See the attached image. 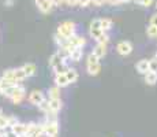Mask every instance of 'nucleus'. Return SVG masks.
I'll return each instance as SVG.
<instances>
[{
	"instance_id": "0eeeda50",
	"label": "nucleus",
	"mask_w": 157,
	"mask_h": 137,
	"mask_svg": "<svg viewBox=\"0 0 157 137\" xmlns=\"http://www.w3.org/2000/svg\"><path fill=\"white\" fill-rule=\"evenodd\" d=\"M44 100H45L44 99V93L40 92V91H33V92L30 93V96H29V102L33 103V104H36V106H38L40 103H43Z\"/></svg>"
},
{
	"instance_id": "a18cd8bd",
	"label": "nucleus",
	"mask_w": 157,
	"mask_h": 137,
	"mask_svg": "<svg viewBox=\"0 0 157 137\" xmlns=\"http://www.w3.org/2000/svg\"><path fill=\"white\" fill-rule=\"evenodd\" d=\"M6 3L7 4H13V0H6Z\"/></svg>"
},
{
	"instance_id": "2f4dec72",
	"label": "nucleus",
	"mask_w": 157,
	"mask_h": 137,
	"mask_svg": "<svg viewBox=\"0 0 157 137\" xmlns=\"http://www.w3.org/2000/svg\"><path fill=\"white\" fill-rule=\"evenodd\" d=\"M92 29H101V19H93L90 23Z\"/></svg>"
},
{
	"instance_id": "c756f323",
	"label": "nucleus",
	"mask_w": 157,
	"mask_h": 137,
	"mask_svg": "<svg viewBox=\"0 0 157 137\" xmlns=\"http://www.w3.org/2000/svg\"><path fill=\"white\" fill-rule=\"evenodd\" d=\"M53 69H55L56 74H57V73H66V71H67V70H68L67 67H66L64 62H62V63H60V65H57L56 67H53Z\"/></svg>"
},
{
	"instance_id": "dca6fc26",
	"label": "nucleus",
	"mask_w": 157,
	"mask_h": 137,
	"mask_svg": "<svg viewBox=\"0 0 157 137\" xmlns=\"http://www.w3.org/2000/svg\"><path fill=\"white\" fill-rule=\"evenodd\" d=\"M25 78H28V75H26L25 70H23L22 67L21 69H14V80L15 81H23Z\"/></svg>"
},
{
	"instance_id": "f3484780",
	"label": "nucleus",
	"mask_w": 157,
	"mask_h": 137,
	"mask_svg": "<svg viewBox=\"0 0 157 137\" xmlns=\"http://www.w3.org/2000/svg\"><path fill=\"white\" fill-rule=\"evenodd\" d=\"M145 81L149 85H155L157 82V73L156 71H147L145 74Z\"/></svg>"
},
{
	"instance_id": "b1692460",
	"label": "nucleus",
	"mask_w": 157,
	"mask_h": 137,
	"mask_svg": "<svg viewBox=\"0 0 157 137\" xmlns=\"http://www.w3.org/2000/svg\"><path fill=\"white\" fill-rule=\"evenodd\" d=\"M66 75H67V78H68V81H70V84L71 82H75L78 80V73L75 71L74 69H68L67 71H66Z\"/></svg>"
},
{
	"instance_id": "a878e982",
	"label": "nucleus",
	"mask_w": 157,
	"mask_h": 137,
	"mask_svg": "<svg viewBox=\"0 0 157 137\" xmlns=\"http://www.w3.org/2000/svg\"><path fill=\"white\" fill-rule=\"evenodd\" d=\"M104 33L105 32L102 29H92V27H90V36H92L94 40H97V38L100 37V36L104 34Z\"/></svg>"
},
{
	"instance_id": "e433bc0d",
	"label": "nucleus",
	"mask_w": 157,
	"mask_h": 137,
	"mask_svg": "<svg viewBox=\"0 0 157 137\" xmlns=\"http://www.w3.org/2000/svg\"><path fill=\"white\" fill-rule=\"evenodd\" d=\"M78 6L79 7H87V6H90V0H78Z\"/></svg>"
},
{
	"instance_id": "412c9836",
	"label": "nucleus",
	"mask_w": 157,
	"mask_h": 137,
	"mask_svg": "<svg viewBox=\"0 0 157 137\" xmlns=\"http://www.w3.org/2000/svg\"><path fill=\"white\" fill-rule=\"evenodd\" d=\"M62 62H64V59H62V58L59 56V54H53L52 56H51V59H49V65L52 66V67H56L57 65H60Z\"/></svg>"
},
{
	"instance_id": "393cba45",
	"label": "nucleus",
	"mask_w": 157,
	"mask_h": 137,
	"mask_svg": "<svg viewBox=\"0 0 157 137\" xmlns=\"http://www.w3.org/2000/svg\"><path fill=\"white\" fill-rule=\"evenodd\" d=\"M111 27H112V21L108 19V18H104V19H101V29L104 30V32L109 30Z\"/></svg>"
},
{
	"instance_id": "5701e85b",
	"label": "nucleus",
	"mask_w": 157,
	"mask_h": 137,
	"mask_svg": "<svg viewBox=\"0 0 157 137\" xmlns=\"http://www.w3.org/2000/svg\"><path fill=\"white\" fill-rule=\"evenodd\" d=\"M57 54H59V56L62 58V59H68L70 58V55H71V51L68 50L67 47H60L59 48V51H57Z\"/></svg>"
},
{
	"instance_id": "20e7f679",
	"label": "nucleus",
	"mask_w": 157,
	"mask_h": 137,
	"mask_svg": "<svg viewBox=\"0 0 157 137\" xmlns=\"http://www.w3.org/2000/svg\"><path fill=\"white\" fill-rule=\"evenodd\" d=\"M44 133L48 137H56L59 133V126L57 122H48L44 125Z\"/></svg>"
},
{
	"instance_id": "ddd939ff",
	"label": "nucleus",
	"mask_w": 157,
	"mask_h": 137,
	"mask_svg": "<svg viewBox=\"0 0 157 137\" xmlns=\"http://www.w3.org/2000/svg\"><path fill=\"white\" fill-rule=\"evenodd\" d=\"M137 70L142 74H146L147 71H150V67H149V60L144 59V60H140L137 63Z\"/></svg>"
},
{
	"instance_id": "a211bd4d",
	"label": "nucleus",
	"mask_w": 157,
	"mask_h": 137,
	"mask_svg": "<svg viewBox=\"0 0 157 137\" xmlns=\"http://www.w3.org/2000/svg\"><path fill=\"white\" fill-rule=\"evenodd\" d=\"M25 97V88L23 87H19V89L17 91V93L11 97V100H13L14 103H21V100Z\"/></svg>"
},
{
	"instance_id": "4be33fe9",
	"label": "nucleus",
	"mask_w": 157,
	"mask_h": 137,
	"mask_svg": "<svg viewBox=\"0 0 157 137\" xmlns=\"http://www.w3.org/2000/svg\"><path fill=\"white\" fill-rule=\"evenodd\" d=\"M19 87H21V85H18V84H17V85H13V87L7 88V89H6L4 92H3V95L7 96V97H10V99H11V97H13L15 93H17V91L19 89Z\"/></svg>"
},
{
	"instance_id": "f8f14e48",
	"label": "nucleus",
	"mask_w": 157,
	"mask_h": 137,
	"mask_svg": "<svg viewBox=\"0 0 157 137\" xmlns=\"http://www.w3.org/2000/svg\"><path fill=\"white\" fill-rule=\"evenodd\" d=\"M82 55H83V51L81 47H77L74 48V50L71 51V55H70V59L72 62H79L81 59H82Z\"/></svg>"
},
{
	"instance_id": "8fccbe9b",
	"label": "nucleus",
	"mask_w": 157,
	"mask_h": 137,
	"mask_svg": "<svg viewBox=\"0 0 157 137\" xmlns=\"http://www.w3.org/2000/svg\"><path fill=\"white\" fill-rule=\"evenodd\" d=\"M155 59H157V54H156V56H155Z\"/></svg>"
},
{
	"instance_id": "c03bdc74",
	"label": "nucleus",
	"mask_w": 157,
	"mask_h": 137,
	"mask_svg": "<svg viewBox=\"0 0 157 137\" xmlns=\"http://www.w3.org/2000/svg\"><path fill=\"white\" fill-rule=\"evenodd\" d=\"M127 2H130V0H119V4L120 3H127Z\"/></svg>"
},
{
	"instance_id": "7c9ffc66",
	"label": "nucleus",
	"mask_w": 157,
	"mask_h": 137,
	"mask_svg": "<svg viewBox=\"0 0 157 137\" xmlns=\"http://www.w3.org/2000/svg\"><path fill=\"white\" fill-rule=\"evenodd\" d=\"M3 77H4V78H8V80H14V69L6 70V71L3 73Z\"/></svg>"
},
{
	"instance_id": "7ed1b4c3",
	"label": "nucleus",
	"mask_w": 157,
	"mask_h": 137,
	"mask_svg": "<svg viewBox=\"0 0 157 137\" xmlns=\"http://www.w3.org/2000/svg\"><path fill=\"white\" fill-rule=\"evenodd\" d=\"M44 133V125H36V123H29L28 135L29 137H40Z\"/></svg>"
},
{
	"instance_id": "f704fd0d",
	"label": "nucleus",
	"mask_w": 157,
	"mask_h": 137,
	"mask_svg": "<svg viewBox=\"0 0 157 137\" xmlns=\"http://www.w3.org/2000/svg\"><path fill=\"white\" fill-rule=\"evenodd\" d=\"M18 123V119L15 117H8V127H13L14 125Z\"/></svg>"
},
{
	"instance_id": "cd10ccee",
	"label": "nucleus",
	"mask_w": 157,
	"mask_h": 137,
	"mask_svg": "<svg viewBox=\"0 0 157 137\" xmlns=\"http://www.w3.org/2000/svg\"><path fill=\"white\" fill-rule=\"evenodd\" d=\"M38 107H40L41 111L47 112V114H48V112H51V110H49V100H48V102H47V100H44L43 103H40V104H38Z\"/></svg>"
},
{
	"instance_id": "473e14b6",
	"label": "nucleus",
	"mask_w": 157,
	"mask_h": 137,
	"mask_svg": "<svg viewBox=\"0 0 157 137\" xmlns=\"http://www.w3.org/2000/svg\"><path fill=\"white\" fill-rule=\"evenodd\" d=\"M98 59H100V58L96 56V55L92 52L89 55V58H87V63H98Z\"/></svg>"
},
{
	"instance_id": "ea45409f",
	"label": "nucleus",
	"mask_w": 157,
	"mask_h": 137,
	"mask_svg": "<svg viewBox=\"0 0 157 137\" xmlns=\"http://www.w3.org/2000/svg\"><path fill=\"white\" fill-rule=\"evenodd\" d=\"M4 137H19L14 130H10V132H6V136Z\"/></svg>"
},
{
	"instance_id": "aec40b11",
	"label": "nucleus",
	"mask_w": 157,
	"mask_h": 137,
	"mask_svg": "<svg viewBox=\"0 0 157 137\" xmlns=\"http://www.w3.org/2000/svg\"><path fill=\"white\" fill-rule=\"evenodd\" d=\"M48 95H49V99H60V87L56 85L53 88H49Z\"/></svg>"
},
{
	"instance_id": "6e6552de",
	"label": "nucleus",
	"mask_w": 157,
	"mask_h": 137,
	"mask_svg": "<svg viewBox=\"0 0 157 137\" xmlns=\"http://www.w3.org/2000/svg\"><path fill=\"white\" fill-rule=\"evenodd\" d=\"M55 84L57 85V87H60V88H64V87H67V85L70 84V81H68L66 73H57L56 77H55Z\"/></svg>"
},
{
	"instance_id": "f257e3e1",
	"label": "nucleus",
	"mask_w": 157,
	"mask_h": 137,
	"mask_svg": "<svg viewBox=\"0 0 157 137\" xmlns=\"http://www.w3.org/2000/svg\"><path fill=\"white\" fill-rule=\"evenodd\" d=\"M57 32L66 38H70L71 36L75 34V25L74 22H70V21H66V22L60 23L59 27H57Z\"/></svg>"
},
{
	"instance_id": "c85d7f7f",
	"label": "nucleus",
	"mask_w": 157,
	"mask_h": 137,
	"mask_svg": "<svg viewBox=\"0 0 157 137\" xmlns=\"http://www.w3.org/2000/svg\"><path fill=\"white\" fill-rule=\"evenodd\" d=\"M6 127H8V117L2 115L0 117V129H6Z\"/></svg>"
},
{
	"instance_id": "f03ea898",
	"label": "nucleus",
	"mask_w": 157,
	"mask_h": 137,
	"mask_svg": "<svg viewBox=\"0 0 157 137\" xmlns=\"http://www.w3.org/2000/svg\"><path fill=\"white\" fill-rule=\"evenodd\" d=\"M83 45H85V38L81 37V36L74 34V36H71L70 38H67V41H66V44L63 45V47H67L70 51H72L74 48H77V47L82 48Z\"/></svg>"
},
{
	"instance_id": "72a5a7b5",
	"label": "nucleus",
	"mask_w": 157,
	"mask_h": 137,
	"mask_svg": "<svg viewBox=\"0 0 157 137\" xmlns=\"http://www.w3.org/2000/svg\"><path fill=\"white\" fill-rule=\"evenodd\" d=\"M149 67H150V71H156L157 73V59L149 60Z\"/></svg>"
},
{
	"instance_id": "4468645a",
	"label": "nucleus",
	"mask_w": 157,
	"mask_h": 137,
	"mask_svg": "<svg viewBox=\"0 0 157 137\" xmlns=\"http://www.w3.org/2000/svg\"><path fill=\"white\" fill-rule=\"evenodd\" d=\"M62 108V100L60 99H49V110L51 112H57Z\"/></svg>"
},
{
	"instance_id": "1a4fd4ad",
	"label": "nucleus",
	"mask_w": 157,
	"mask_h": 137,
	"mask_svg": "<svg viewBox=\"0 0 157 137\" xmlns=\"http://www.w3.org/2000/svg\"><path fill=\"white\" fill-rule=\"evenodd\" d=\"M18 84V81H15V80H8V78H4V77H2L0 78V93H3L7 88H10V87H13V85H17Z\"/></svg>"
},
{
	"instance_id": "6ab92c4d",
	"label": "nucleus",
	"mask_w": 157,
	"mask_h": 137,
	"mask_svg": "<svg viewBox=\"0 0 157 137\" xmlns=\"http://www.w3.org/2000/svg\"><path fill=\"white\" fill-rule=\"evenodd\" d=\"M22 69L25 70L28 77H32V75L36 74V65H33V63H26V65H23Z\"/></svg>"
},
{
	"instance_id": "9b49d317",
	"label": "nucleus",
	"mask_w": 157,
	"mask_h": 137,
	"mask_svg": "<svg viewBox=\"0 0 157 137\" xmlns=\"http://www.w3.org/2000/svg\"><path fill=\"white\" fill-rule=\"evenodd\" d=\"M28 129H29V125L19 123V122H18L17 125H14V126L11 127V130H14V132L17 133L18 136H19V135H25V133H28Z\"/></svg>"
},
{
	"instance_id": "39448f33",
	"label": "nucleus",
	"mask_w": 157,
	"mask_h": 137,
	"mask_svg": "<svg viewBox=\"0 0 157 137\" xmlns=\"http://www.w3.org/2000/svg\"><path fill=\"white\" fill-rule=\"evenodd\" d=\"M36 4H37L38 10H40L41 13H44V14L51 13V10L55 7L51 0H36Z\"/></svg>"
},
{
	"instance_id": "bb28decb",
	"label": "nucleus",
	"mask_w": 157,
	"mask_h": 137,
	"mask_svg": "<svg viewBox=\"0 0 157 137\" xmlns=\"http://www.w3.org/2000/svg\"><path fill=\"white\" fill-rule=\"evenodd\" d=\"M146 33L149 37H157V26L155 25H149L146 29Z\"/></svg>"
},
{
	"instance_id": "3c124183",
	"label": "nucleus",
	"mask_w": 157,
	"mask_h": 137,
	"mask_svg": "<svg viewBox=\"0 0 157 137\" xmlns=\"http://www.w3.org/2000/svg\"><path fill=\"white\" fill-rule=\"evenodd\" d=\"M156 8H157V2H156Z\"/></svg>"
},
{
	"instance_id": "2eb2a0df",
	"label": "nucleus",
	"mask_w": 157,
	"mask_h": 137,
	"mask_svg": "<svg viewBox=\"0 0 157 137\" xmlns=\"http://www.w3.org/2000/svg\"><path fill=\"white\" fill-rule=\"evenodd\" d=\"M101 70L100 63H87V73L90 75H97Z\"/></svg>"
},
{
	"instance_id": "79ce46f5",
	"label": "nucleus",
	"mask_w": 157,
	"mask_h": 137,
	"mask_svg": "<svg viewBox=\"0 0 157 137\" xmlns=\"http://www.w3.org/2000/svg\"><path fill=\"white\" fill-rule=\"evenodd\" d=\"M52 2V4L55 6V7H59V6H62V3L64 2V0H51Z\"/></svg>"
},
{
	"instance_id": "9d476101",
	"label": "nucleus",
	"mask_w": 157,
	"mask_h": 137,
	"mask_svg": "<svg viewBox=\"0 0 157 137\" xmlns=\"http://www.w3.org/2000/svg\"><path fill=\"white\" fill-rule=\"evenodd\" d=\"M93 54H94L96 56H98L100 59H101V58H104L105 54H107V44L98 42V44L94 47V50H93Z\"/></svg>"
},
{
	"instance_id": "58836bf2",
	"label": "nucleus",
	"mask_w": 157,
	"mask_h": 137,
	"mask_svg": "<svg viewBox=\"0 0 157 137\" xmlns=\"http://www.w3.org/2000/svg\"><path fill=\"white\" fill-rule=\"evenodd\" d=\"M152 4L153 0H142V3H141V6H144V7H150Z\"/></svg>"
},
{
	"instance_id": "4c0bfd02",
	"label": "nucleus",
	"mask_w": 157,
	"mask_h": 137,
	"mask_svg": "<svg viewBox=\"0 0 157 137\" xmlns=\"http://www.w3.org/2000/svg\"><path fill=\"white\" fill-rule=\"evenodd\" d=\"M105 3V0H90V4L96 6V7H98V6H102Z\"/></svg>"
},
{
	"instance_id": "49530a36",
	"label": "nucleus",
	"mask_w": 157,
	"mask_h": 137,
	"mask_svg": "<svg viewBox=\"0 0 157 137\" xmlns=\"http://www.w3.org/2000/svg\"><path fill=\"white\" fill-rule=\"evenodd\" d=\"M135 3H138V4H141V3H142V0H135Z\"/></svg>"
},
{
	"instance_id": "423d86ee",
	"label": "nucleus",
	"mask_w": 157,
	"mask_h": 137,
	"mask_svg": "<svg viewBox=\"0 0 157 137\" xmlns=\"http://www.w3.org/2000/svg\"><path fill=\"white\" fill-rule=\"evenodd\" d=\"M116 50H117V52L122 55V56H126V55L131 54L132 45H131V42H128V41H120L119 44H117Z\"/></svg>"
},
{
	"instance_id": "a19ab883",
	"label": "nucleus",
	"mask_w": 157,
	"mask_h": 137,
	"mask_svg": "<svg viewBox=\"0 0 157 137\" xmlns=\"http://www.w3.org/2000/svg\"><path fill=\"white\" fill-rule=\"evenodd\" d=\"M150 25H155V26H157V14L152 15V18H150Z\"/></svg>"
},
{
	"instance_id": "09e8293b",
	"label": "nucleus",
	"mask_w": 157,
	"mask_h": 137,
	"mask_svg": "<svg viewBox=\"0 0 157 137\" xmlns=\"http://www.w3.org/2000/svg\"><path fill=\"white\" fill-rule=\"evenodd\" d=\"M2 115H3V112H2V110H0V117H2Z\"/></svg>"
},
{
	"instance_id": "c9c22d12",
	"label": "nucleus",
	"mask_w": 157,
	"mask_h": 137,
	"mask_svg": "<svg viewBox=\"0 0 157 137\" xmlns=\"http://www.w3.org/2000/svg\"><path fill=\"white\" fill-rule=\"evenodd\" d=\"M108 40H109V38H108V36L105 34V33H104V34H102V36H100V37L97 38V41H98V42H102V44H107V42H108Z\"/></svg>"
},
{
	"instance_id": "de8ad7c7",
	"label": "nucleus",
	"mask_w": 157,
	"mask_h": 137,
	"mask_svg": "<svg viewBox=\"0 0 157 137\" xmlns=\"http://www.w3.org/2000/svg\"><path fill=\"white\" fill-rule=\"evenodd\" d=\"M19 137H29L28 135H26V133H25V135H19Z\"/></svg>"
},
{
	"instance_id": "37998d69",
	"label": "nucleus",
	"mask_w": 157,
	"mask_h": 137,
	"mask_svg": "<svg viewBox=\"0 0 157 137\" xmlns=\"http://www.w3.org/2000/svg\"><path fill=\"white\" fill-rule=\"evenodd\" d=\"M68 6H78V0H64Z\"/></svg>"
}]
</instances>
